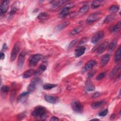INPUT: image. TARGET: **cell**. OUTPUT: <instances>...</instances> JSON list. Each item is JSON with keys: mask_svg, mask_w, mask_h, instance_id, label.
Instances as JSON below:
<instances>
[{"mask_svg": "<svg viewBox=\"0 0 121 121\" xmlns=\"http://www.w3.org/2000/svg\"><path fill=\"white\" fill-rule=\"evenodd\" d=\"M121 60V46L116 50L115 54V60L116 62L119 61Z\"/></svg>", "mask_w": 121, "mask_h": 121, "instance_id": "obj_30", "label": "cell"}, {"mask_svg": "<svg viewBox=\"0 0 121 121\" xmlns=\"http://www.w3.org/2000/svg\"><path fill=\"white\" fill-rule=\"evenodd\" d=\"M59 119L58 117H56V116H52L51 117V118L50 119V121H59Z\"/></svg>", "mask_w": 121, "mask_h": 121, "instance_id": "obj_41", "label": "cell"}, {"mask_svg": "<svg viewBox=\"0 0 121 121\" xmlns=\"http://www.w3.org/2000/svg\"><path fill=\"white\" fill-rule=\"evenodd\" d=\"M86 89L87 91L90 92V91H93L95 89V86L92 84L90 82L87 81V83L86 84Z\"/></svg>", "mask_w": 121, "mask_h": 121, "instance_id": "obj_27", "label": "cell"}, {"mask_svg": "<svg viewBox=\"0 0 121 121\" xmlns=\"http://www.w3.org/2000/svg\"><path fill=\"white\" fill-rule=\"evenodd\" d=\"M108 112V109H105L103 111L100 112L98 113V115H99V116H101V117H104V116H106V115L107 114Z\"/></svg>", "mask_w": 121, "mask_h": 121, "instance_id": "obj_35", "label": "cell"}, {"mask_svg": "<svg viewBox=\"0 0 121 121\" xmlns=\"http://www.w3.org/2000/svg\"><path fill=\"white\" fill-rule=\"evenodd\" d=\"M26 53L25 52H22L19 55L17 61V67L18 69H21L24 65Z\"/></svg>", "mask_w": 121, "mask_h": 121, "instance_id": "obj_8", "label": "cell"}, {"mask_svg": "<svg viewBox=\"0 0 121 121\" xmlns=\"http://www.w3.org/2000/svg\"><path fill=\"white\" fill-rule=\"evenodd\" d=\"M120 64L117 65L116 66H115L112 69V71H111V72L110 73V77L111 78H112L113 76H114L117 74L118 71L120 70Z\"/></svg>", "mask_w": 121, "mask_h": 121, "instance_id": "obj_21", "label": "cell"}, {"mask_svg": "<svg viewBox=\"0 0 121 121\" xmlns=\"http://www.w3.org/2000/svg\"><path fill=\"white\" fill-rule=\"evenodd\" d=\"M102 16V13L100 11L91 14L86 18V22L88 24H91L99 19Z\"/></svg>", "mask_w": 121, "mask_h": 121, "instance_id": "obj_2", "label": "cell"}, {"mask_svg": "<svg viewBox=\"0 0 121 121\" xmlns=\"http://www.w3.org/2000/svg\"><path fill=\"white\" fill-rule=\"evenodd\" d=\"M105 76V73L104 72H102L100 73L96 78V79L97 80H100L102 79H103Z\"/></svg>", "mask_w": 121, "mask_h": 121, "instance_id": "obj_38", "label": "cell"}, {"mask_svg": "<svg viewBox=\"0 0 121 121\" xmlns=\"http://www.w3.org/2000/svg\"><path fill=\"white\" fill-rule=\"evenodd\" d=\"M106 104V102L104 101H97V102L93 103L91 104V106L93 109H96L101 107L102 106Z\"/></svg>", "mask_w": 121, "mask_h": 121, "instance_id": "obj_16", "label": "cell"}, {"mask_svg": "<svg viewBox=\"0 0 121 121\" xmlns=\"http://www.w3.org/2000/svg\"><path fill=\"white\" fill-rule=\"evenodd\" d=\"M69 24H70L69 21H66V22H63V23L59 24V25H58L55 27V30L56 31H60L62 29H63V28H65L68 25H69Z\"/></svg>", "mask_w": 121, "mask_h": 121, "instance_id": "obj_17", "label": "cell"}, {"mask_svg": "<svg viewBox=\"0 0 121 121\" xmlns=\"http://www.w3.org/2000/svg\"><path fill=\"white\" fill-rule=\"evenodd\" d=\"M7 49V45H6V43H4V44H3V47H2V51H5V50H6V49Z\"/></svg>", "mask_w": 121, "mask_h": 121, "instance_id": "obj_43", "label": "cell"}, {"mask_svg": "<svg viewBox=\"0 0 121 121\" xmlns=\"http://www.w3.org/2000/svg\"><path fill=\"white\" fill-rule=\"evenodd\" d=\"M108 45L109 44H108V42H104L102 44H101L97 49V54L100 55L102 53H103L107 48Z\"/></svg>", "mask_w": 121, "mask_h": 121, "instance_id": "obj_10", "label": "cell"}, {"mask_svg": "<svg viewBox=\"0 0 121 121\" xmlns=\"http://www.w3.org/2000/svg\"><path fill=\"white\" fill-rule=\"evenodd\" d=\"M115 17H116V15L114 13L109 15L104 19V23H109L112 21L113 20H114Z\"/></svg>", "mask_w": 121, "mask_h": 121, "instance_id": "obj_19", "label": "cell"}, {"mask_svg": "<svg viewBox=\"0 0 121 121\" xmlns=\"http://www.w3.org/2000/svg\"><path fill=\"white\" fill-rule=\"evenodd\" d=\"M17 2H15L12 6L11 10L9 13V17L10 18H12V17L14 16V15L15 14L16 12L17 9Z\"/></svg>", "mask_w": 121, "mask_h": 121, "instance_id": "obj_24", "label": "cell"}, {"mask_svg": "<svg viewBox=\"0 0 121 121\" xmlns=\"http://www.w3.org/2000/svg\"><path fill=\"white\" fill-rule=\"evenodd\" d=\"M119 9V7L116 5H113L111 6L109 8V11L112 13H115L117 12Z\"/></svg>", "mask_w": 121, "mask_h": 121, "instance_id": "obj_34", "label": "cell"}, {"mask_svg": "<svg viewBox=\"0 0 121 121\" xmlns=\"http://www.w3.org/2000/svg\"><path fill=\"white\" fill-rule=\"evenodd\" d=\"M121 29V21H120L115 26H114L111 29V32L113 33L118 32Z\"/></svg>", "mask_w": 121, "mask_h": 121, "instance_id": "obj_28", "label": "cell"}, {"mask_svg": "<svg viewBox=\"0 0 121 121\" xmlns=\"http://www.w3.org/2000/svg\"><path fill=\"white\" fill-rule=\"evenodd\" d=\"M96 73V71H92L91 72H90L89 73H88V75H87V78L89 79L91 78H92L93 77V76H94V75Z\"/></svg>", "mask_w": 121, "mask_h": 121, "instance_id": "obj_39", "label": "cell"}, {"mask_svg": "<svg viewBox=\"0 0 121 121\" xmlns=\"http://www.w3.org/2000/svg\"><path fill=\"white\" fill-rule=\"evenodd\" d=\"M10 88L7 86H4L1 88V94L2 97L4 98L9 91Z\"/></svg>", "mask_w": 121, "mask_h": 121, "instance_id": "obj_20", "label": "cell"}, {"mask_svg": "<svg viewBox=\"0 0 121 121\" xmlns=\"http://www.w3.org/2000/svg\"><path fill=\"white\" fill-rule=\"evenodd\" d=\"M91 120H93V121H99V120L98 119H92Z\"/></svg>", "mask_w": 121, "mask_h": 121, "instance_id": "obj_45", "label": "cell"}, {"mask_svg": "<svg viewBox=\"0 0 121 121\" xmlns=\"http://www.w3.org/2000/svg\"><path fill=\"white\" fill-rule=\"evenodd\" d=\"M88 40V38L87 37H84L82 39H81V40L79 42V43L78 44V45H82L83 44H85V43H86V42H87Z\"/></svg>", "mask_w": 121, "mask_h": 121, "instance_id": "obj_36", "label": "cell"}, {"mask_svg": "<svg viewBox=\"0 0 121 121\" xmlns=\"http://www.w3.org/2000/svg\"><path fill=\"white\" fill-rule=\"evenodd\" d=\"M9 0H5L3 1V2L1 4L0 7V11L1 15L4 14L6 12L9 6Z\"/></svg>", "mask_w": 121, "mask_h": 121, "instance_id": "obj_9", "label": "cell"}, {"mask_svg": "<svg viewBox=\"0 0 121 121\" xmlns=\"http://www.w3.org/2000/svg\"><path fill=\"white\" fill-rule=\"evenodd\" d=\"M35 71L34 69H29L25 71V72L24 73L23 75V77L25 78H29L30 77H31L34 74H35Z\"/></svg>", "mask_w": 121, "mask_h": 121, "instance_id": "obj_22", "label": "cell"}, {"mask_svg": "<svg viewBox=\"0 0 121 121\" xmlns=\"http://www.w3.org/2000/svg\"><path fill=\"white\" fill-rule=\"evenodd\" d=\"M49 17V15L45 12H41L37 17L38 19L41 20H44Z\"/></svg>", "mask_w": 121, "mask_h": 121, "instance_id": "obj_26", "label": "cell"}, {"mask_svg": "<svg viewBox=\"0 0 121 121\" xmlns=\"http://www.w3.org/2000/svg\"><path fill=\"white\" fill-rule=\"evenodd\" d=\"M115 117V114H114V113H113V114L111 115V118L112 119H113Z\"/></svg>", "mask_w": 121, "mask_h": 121, "instance_id": "obj_44", "label": "cell"}, {"mask_svg": "<svg viewBox=\"0 0 121 121\" xmlns=\"http://www.w3.org/2000/svg\"><path fill=\"white\" fill-rule=\"evenodd\" d=\"M101 95V94L100 92H95L93 94V95L92 96V98H97V97H99V96H100Z\"/></svg>", "mask_w": 121, "mask_h": 121, "instance_id": "obj_40", "label": "cell"}, {"mask_svg": "<svg viewBox=\"0 0 121 121\" xmlns=\"http://www.w3.org/2000/svg\"><path fill=\"white\" fill-rule=\"evenodd\" d=\"M44 99L48 102L52 104H54L56 102L57 98L54 96L51 95H46L44 96Z\"/></svg>", "mask_w": 121, "mask_h": 121, "instance_id": "obj_18", "label": "cell"}, {"mask_svg": "<svg viewBox=\"0 0 121 121\" xmlns=\"http://www.w3.org/2000/svg\"><path fill=\"white\" fill-rule=\"evenodd\" d=\"M96 64V61L95 60H90L88 61L85 65L84 69L85 71L90 70Z\"/></svg>", "mask_w": 121, "mask_h": 121, "instance_id": "obj_11", "label": "cell"}, {"mask_svg": "<svg viewBox=\"0 0 121 121\" xmlns=\"http://www.w3.org/2000/svg\"><path fill=\"white\" fill-rule=\"evenodd\" d=\"M86 50V47L84 46L80 47L77 49H76L75 50V56L76 57H79L81 56H82L85 52Z\"/></svg>", "mask_w": 121, "mask_h": 121, "instance_id": "obj_14", "label": "cell"}, {"mask_svg": "<svg viewBox=\"0 0 121 121\" xmlns=\"http://www.w3.org/2000/svg\"><path fill=\"white\" fill-rule=\"evenodd\" d=\"M77 42H78V39H77H77H74V40H72V41L69 43V46H68V49H70L71 48H72V47L74 46V45L75 44V43H76Z\"/></svg>", "mask_w": 121, "mask_h": 121, "instance_id": "obj_37", "label": "cell"}, {"mask_svg": "<svg viewBox=\"0 0 121 121\" xmlns=\"http://www.w3.org/2000/svg\"><path fill=\"white\" fill-rule=\"evenodd\" d=\"M74 4L71 3H69L65 5V6L61 9L59 16L60 17H65L69 13V10L73 7Z\"/></svg>", "mask_w": 121, "mask_h": 121, "instance_id": "obj_5", "label": "cell"}, {"mask_svg": "<svg viewBox=\"0 0 121 121\" xmlns=\"http://www.w3.org/2000/svg\"><path fill=\"white\" fill-rule=\"evenodd\" d=\"M89 9V7L88 5H85L81 8L79 10V13L80 14H83L86 12Z\"/></svg>", "mask_w": 121, "mask_h": 121, "instance_id": "obj_33", "label": "cell"}, {"mask_svg": "<svg viewBox=\"0 0 121 121\" xmlns=\"http://www.w3.org/2000/svg\"><path fill=\"white\" fill-rule=\"evenodd\" d=\"M117 44V41L116 40H113L109 45L108 47V51L110 52H112L115 49Z\"/></svg>", "mask_w": 121, "mask_h": 121, "instance_id": "obj_29", "label": "cell"}, {"mask_svg": "<svg viewBox=\"0 0 121 121\" xmlns=\"http://www.w3.org/2000/svg\"><path fill=\"white\" fill-rule=\"evenodd\" d=\"M71 108L72 110L76 112L81 113L83 112L84 108L82 104L78 101L75 100L71 103Z\"/></svg>", "mask_w": 121, "mask_h": 121, "instance_id": "obj_3", "label": "cell"}, {"mask_svg": "<svg viewBox=\"0 0 121 121\" xmlns=\"http://www.w3.org/2000/svg\"><path fill=\"white\" fill-rule=\"evenodd\" d=\"M38 81H39L38 79L37 78L35 79L29 84L27 88L28 91L29 92H32L35 89L36 84L38 82Z\"/></svg>", "mask_w": 121, "mask_h": 121, "instance_id": "obj_15", "label": "cell"}, {"mask_svg": "<svg viewBox=\"0 0 121 121\" xmlns=\"http://www.w3.org/2000/svg\"><path fill=\"white\" fill-rule=\"evenodd\" d=\"M0 60H4V59L5 58V54H4L3 52H1L0 53Z\"/></svg>", "mask_w": 121, "mask_h": 121, "instance_id": "obj_42", "label": "cell"}, {"mask_svg": "<svg viewBox=\"0 0 121 121\" xmlns=\"http://www.w3.org/2000/svg\"><path fill=\"white\" fill-rule=\"evenodd\" d=\"M102 2V1H100V0H95L93 1L91 5L92 9H95L98 8L101 5Z\"/></svg>", "mask_w": 121, "mask_h": 121, "instance_id": "obj_31", "label": "cell"}, {"mask_svg": "<svg viewBox=\"0 0 121 121\" xmlns=\"http://www.w3.org/2000/svg\"><path fill=\"white\" fill-rule=\"evenodd\" d=\"M42 56L40 54H36L32 56L29 60V64L30 66H33L35 65L41 60Z\"/></svg>", "mask_w": 121, "mask_h": 121, "instance_id": "obj_7", "label": "cell"}, {"mask_svg": "<svg viewBox=\"0 0 121 121\" xmlns=\"http://www.w3.org/2000/svg\"><path fill=\"white\" fill-rule=\"evenodd\" d=\"M67 1L66 0H58V1H54L52 3V7L53 8H56L64 3H66Z\"/></svg>", "mask_w": 121, "mask_h": 121, "instance_id": "obj_25", "label": "cell"}, {"mask_svg": "<svg viewBox=\"0 0 121 121\" xmlns=\"http://www.w3.org/2000/svg\"><path fill=\"white\" fill-rule=\"evenodd\" d=\"M110 59V55L109 54H106L104 55L101 60L100 61V66L104 67V66L106 65L107 63L109 62Z\"/></svg>", "mask_w": 121, "mask_h": 121, "instance_id": "obj_12", "label": "cell"}, {"mask_svg": "<svg viewBox=\"0 0 121 121\" xmlns=\"http://www.w3.org/2000/svg\"><path fill=\"white\" fill-rule=\"evenodd\" d=\"M29 91L27 92H24L22 94H21L17 98V101L18 102L20 103H23L24 102L27 98L29 95Z\"/></svg>", "mask_w": 121, "mask_h": 121, "instance_id": "obj_13", "label": "cell"}, {"mask_svg": "<svg viewBox=\"0 0 121 121\" xmlns=\"http://www.w3.org/2000/svg\"><path fill=\"white\" fill-rule=\"evenodd\" d=\"M32 115L35 118H38L42 120H45L47 118V111L43 106H37L33 110Z\"/></svg>", "mask_w": 121, "mask_h": 121, "instance_id": "obj_1", "label": "cell"}, {"mask_svg": "<svg viewBox=\"0 0 121 121\" xmlns=\"http://www.w3.org/2000/svg\"><path fill=\"white\" fill-rule=\"evenodd\" d=\"M20 49V43L19 42H17L14 45V47L11 52L10 58L11 61H14L15 60V59L16 58V57L18 54V52H19Z\"/></svg>", "mask_w": 121, "mask_h": 121, "instance_id": "obj_4", "label": "cell"}, {"mask_svg": "<svg viewBox=\"0 0 121 121\" xmlns=\"http://www.w3.org/2000/svg\"><path fill=\"white\" fill-rule=\"evenodd\" d=\"M104 36V32L103 31H99L95 33L91 39V42L93 44L97 43Z\"/></svg>", "mask_w": 121, "mask_h": 121, "instance_id": "obj_6", "label": "cell"}, {"mask_svg": "<svg viewBox=\"0 0 121 121\" xmlns=\"http://www.w3.org/2000/svg\"><path fill=\"white\" fill-rule=\"evenodd\" d=\"M83 30V27L81 26H78L77 27L75 28H74V29H73L69 33V35H77L78 33H79L80 32H81Z\"/></svg>", "mask_w": 121, "mask_h": 121, "instance_id": "obj_23", "label": "cell"}, {"mask_svg": "<svg viewBox=\"0 0 121 121\" xmlns=\"http://www.w3.org/2000/svg\"><path fill=\"white\" fill-rule=\"evenodd\" d=\"M57 86L56 84H45L43 86V88L45 90H50L53 88H54Z\"/></svg>", "mask_w": 121, "mask_h": 121, "instance_id": "obj_32", "label": "cell"}]
</instances>
